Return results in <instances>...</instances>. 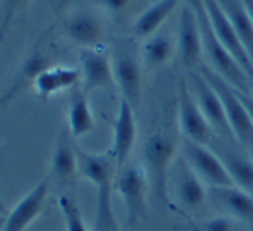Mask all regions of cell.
Masks as SVG:
<instances>
[{"label":"cell","mask_w":253,"mask_h":231,"mask_svg":"<svg viewBox=\"0 0 253 231\" xmlns=\"http://www.w3.org/2000/svg\"><path fill=\"white\" fill-rule=\"evenodd\" d=\"M177 147L179 140L169 130L153 131L143 145V161L148 181L153 186L157 198L167 207H174L169 202V171Z\"/></svg>","instance_id":"obj_1"},{"label":"cell","mask_w":253,"mask_h":231,"mask_svg":"<svg viewBox=\"0 0 253 231\" xmlns=\"http://www.w3.org/2000/svg\"><path fill=\"white\" fill-rule=\"evenodd\" d=\"M197 14L198 24H200V33L203 42V52H205L207 59L210 60L213 71L219 74L220 78L227 81L234 90L241 92V93H252V85L248 80L247 73L243 67L234 60L233 55L227 52V48L219 42L213 31L212 21H210L209 14H207L205 0L191 7Z\"/></svg>","instance_id":"obj_2"},{"label":"cell","mask_w":253,"mask_h":231,"mask_svg":"<svg viewBox=\"0 0 253 231\" xmlns=\"http://www.w3.org/2000/svg\"><path fill=\"white\" fill-rule=\"evenodd\" d=\"M198 69L219 95L220 102L224 105V111H226L227 123H229L231 131L234 135V140H238L240 143L247 145L253 150V121L238 90H234L224 78H220L215 71L210 69L205 62Z\"/></svg>","instance_id":"obj_3"},{"label":"cell","mask_w":253,"mask_h":231,"mask_svg":"<svg viewBox=\"0 0 253 231\" xmlns=\"http://www.w3.org/2000/svg\"><path fill=\"white\" fill-rule=\"evenodd\" d=\"M148 174L140 164H126L117 171L114 190L121 195L126 207V226L133 228L147 219L148 212Z\"/></svg>","instance_id":"obj_4"},{"label":"cell","mask_w":253,"mask_h":231,"mask_svg":"<svg viewBox=\"0 0 253 231\" xmlns=\"http://www.w3.org/2000/svg\"><path fill=\"white\" fill-rule=\"evenodd\" d=\"M183 159L209 186H231L234 185L220 157L209 148V145L197 143L193 140L183 138L181 140Z\"/></svg>","instance_id":"obj_5"},{"label":"cell","mask_w":253,"mask_h":231,"mask_svg":"<svg viewBox=\"0 0 253 231\" xmlns=\"http://www.w3.org/2000/svg\"><path fill=\"white\" fill-rule=\"evenodd\" d=\"M188 83L190 88L195 95V100H197L198 107L203 112L205 119L209 121V124L212 126L213 133L217 135L222 140H234V135L231 131V126L227 123L226 111H224V105L220 102L217 92L213 90L212 85L207 81V78L200 73V69L190 71V76H188Z\"/></svg>","instance_id":"obj_6"},{"label":"cell","mask_w":253,"mask_h":231,"mask_svg":"<svg viewBox=\"0 0 253 231\" xmlns=\"http://www.w3.org/2000/svg\"><path fill=\"white\" fill-rule=\"evenodd\" d=\"M112 69L121 98L127 100L133 109H136L143 93V74L138 55L127 45H119L112 55Z\"/></svg>","instance_id":"obj_7"},{"label":"cell","mask_w":253,"mask_h":231,"mask_svg":"<svg viewBox=\"0 0 253 231\" xmlns=\"http://www.w3.org/2000/svg\"><path fill=\"white\" fill-rule=\"evenodd\" d=\"M177 119H179V130L183 138L193 140L197 143L209 145L215 138L212 126L205 119L203 112L198 107L195 95L190 88L188 81H181L179 97H177Z\"/></svg>","instance_id":"obj_8"},{"label":"cell","mask_w":253,"mask_h":231,"mask_svg":"<svg viewBox=\"0 0 253 231\" xmlns=\"http://www.w3.org/2000/svg\"><path fill=\"white\" fill-rule=\"evenodd\" d=\"M80 71H81V88L86 93L93 90L114 92L116 78H114L112 62L109 55L98 48H81L80 52Z\"/></svg>","instance_id":"obj_9"},{"label":"cell","mask_w":253,"mask_h":231,"mask_svg":"<svg viewBox=\"0 0 253 231\" xmlns=\"http://www.w3.org/2000/svg\"><path fill=\"white\" fill-rule=\"evenodd\" d=\"M69 130H62L57 137V143L52 154L50 162V180L59 185L62 190H69L74 195L76 190V180L80 176L78 173V155L76 143Z\"/></svg>","instance_id":"obj_10"},{"label":"cell","mask_w":253,"mask_h":231,"mask_svg":"<svg viewBox=\"0 0 253 231\" xmlns=\"http://www.w3.org/2000/svg\"><path fill=\"white\" fill-rule=\"evenodd\" d=\"M177 50L183 66L188 71H195L203 64V42L200 33L197 14L188 3H183L179 10V24H177Z\"/></svg>","instance_id":"obj_11"},{"label":"cell","mask_w":253,"mask_h":231,"mask_svg":"<svg viewBox=\"0 0 253 231\" xmlns=\"http://www.w3.org/2000/svg\"><path fill=\"white\" fill-rule=\"evenodd\" d=\"M207 14H209L210 21H212L213 31H215V37L219 38V42L227 48L231 55L234 57L238 64L243 67V71L247 73L250 83L253 81V62L248 57L247 50H245L243 44L238 38L236 31H234L233 24H231L229 17L226 16V12L222 10V7L217 3V0H205Z\"/></svg>","instance_id":"obj_12"},{"label":"cell","mask_w":253,"mask_h":231,"mask_svg":"<svg viewBox=\"0 0 253 231\" xmlns=\"http://www.w3.org/2000/svg\"><path fill=\"white\" fill-rule=\"evenodd\" d=\"M207 200L213 209L226 212L238 221L253 225V195L247 190L231 185V186H209Z\"/></svg>","instance_id":"obj_13"},{"label":"cell","mask_w":253,"mask_h":231,"mask_svg":"<svg viewBox=\"0 0 253 231\" xmlns=\"http://www.w3.org/2000/svg\"><path fill=\"white\" fill-rule=\"evenodd\" d=\"M134 141H136V119H134V109L127 100L121 98L117 117L114 121V135L110 154L114 155L117 171L127 164L131 152H133Z\"/></svg>","instance_id":"obj_14"},{"label":"cell","mask_w":253,"mask_h":231,"mask_svg":"<svg viewBox=\"0 0 253 231\" xmlns=\"http://www.w3.org/2000/svg\"><path fill=\"white\" fill-rule=\"evenodd\" d=\"M50 188V176H45L38 185H35L16 205L14 209L5 216V225L2 231H24L38 214L42 212L45 204V198L48 195Z\"/></svg>","instance_id":"obj_15"},{"label":"cell","mask_w":253,"mask_h":231,"mask_svg":"<svg viewBox=\"0 0 253 231\" xmlns=\"http://www.w3.org/2000/svg\"><path fill=\"white\" fill-rule=\"evenodd\" d=\"M78 155V173L81 178L95 185L97 190L107 186H114L117 176V166L114 155L109 152L105 154H91L76 145Z\"/></svg>","instance_id":"obj_16"},{"label":"cell","mask_w":253,"mask_h":231,"mask_svg":"<svg viewBox=\"0 0 253 231\" xmlns=\"http://www.w3.org/2000/svg\"><path fill=\"white\" fill-rule=\"evenodd\" d=\"M81 85V71L67 66H50L35 80L33 90L40 100L47 102L52 95L73 90Z\"/></svg>","instance_id":"obj_17"},{"label":"cell","mask_w":253,"mask_h":231,"mask_svg":"<svg viewBox=\"0 0 253 231\" xmlns=\"http://www.w3.org/2000/svg\"><path fill=\"white\" fill-rule=\"evenodd\" d=\"M64 35L83 48H98L103 40V24L90 12H78L64 21Z\"/></svg>","instance_id":"obj_18"},{"label":"cell","mask_w":253,"mask_h":231,"mask_svg":"<svg viewBox=\"0 0 253 231\" xmlns=\"http://www.w3.org/2000/svg\"><path fill=\"white\" fill-rule=\"evenodd\" d=\"M210 148L215 152L220 157V161L224 162L229 176L233 178L234 185L243 190H247L248 193L253 195V159L252 155H243L241 152H236L233 148L220 145V138H213L210 141Z\"/></svg>","instance_id":"obj_19"},{"label":"cell","mask_w":253,"mask_h":231,"mask_svg":"<svg viewBox=\"0 0 253 231\" xmlns=\"http://www.w3.org/2000/svg\"><path fill=\"white\" fill-rule=\"evenodd\" d=\"M50 66H53L52 59H50V55L43 50V47H40V45L35 47L33 50L30 52V55L24 59L21 69L17 71L16 78H14L12 83H10L9 90L0 97V105H3L9 100H12V98L16 97L23 88L30 87V85L33 87L35 80H37V78L40 76L45 69H48Z\"/></svg>","instance_id":"obj_20"},{"label":"cell","mask_w":253,"mask_h":231,"mask_svg":"<svg viewBox=\"0 0 253 231\" xmlns=\"http://www.w3.org/2000/svg\"><path fill=\"white\" fill-rule=\"evenodd\" d=\"M176 198L186 211H195L207 202V190L200 176L184 162V159L179 162L176 174Z\"/></svg>","instance_id":"obj_21"},{"label":"cell","mask_w":253,"mask_h":231,"mask_svg":"<svg viewBox=\"0 0 253 231\" xmlns=\"http://www.w3.org/2000/svg\"><path fill=\"white\" fill-rule=\"evenodd\" d=\"M67 119H69V133L73 138H81L91 133L95 128L93 114L88 104V93L80 87L69 90L67 97Z\"/></svg>","instance_id":"obj_22"},{"label":"cell","mask_w":253,"mask_h":231,"mask_svg":"<svg viewBox=\"0 0 253 231\" xmlns=\"http://www.w3.org/2000/svg\"><path fill=\"white\" fill-rule=\"evenodd\" d=\"M217 3L222 7L226 16L229 17L238 38L253 62V21L243 0H217Z\"/></svg>","instance_id":"obj_23"},{"label":"cell","mask_w":253,"mask_h":231,"mask_svg":"<svg viewBox=\"0 0 253 231\" xmlns=\"http://www.w3.org/2000/svg\"><path fill=\"white\" fill-rule=\"evenodd\" d=\"M181 0H159L153 5L148 7L145 12L138 16V19L133 24V35L136 38H150L157 33L164 21L172 14V10L179 5Z\"/></svg>","instance_id":"obj_24"},{"label":"cell","mask_w":253,"mask_h":231,"mask_svg":"<svg viewBox=\"0 0 253 231\" xmlns=\"http://www.w3.org/2000/svg\"><path fill=\"white\" fill-rule=\"evenodd\" d=\"M174 42L167 35H152L143 44V60L152 67L164 66L174 55Z\"/></svg>","instance_id":"obj_25"},{"label":"cell","mask_w":253,"mask_h":231,"mask_svg":"<svg viewBox=\"0 0 253 231\" xmlns=\"http://www.w3.org/2000/svg\"><path fill=\"white\" fill-rule=\"evenodd\" d=\"M114 186L97 190V212H95L93 231H121L112 207Z\"/></svg>","instance_id":"obj_26"},{"label":"cell","mask_w":253,"mask_h":231,"mask_svg":"<svg viewBox=\"0 0 253 231\" xmlns=\"http://www.w3.org/2000/svg\"><path fill=\"white\" fill-rule=\"evenodd\" d=\"M59 207L60 212H62L66 231H88L86 225L83 221V216H81V209L74 202V197L62 195L59 198Z\"/></svg>","instance_id":"obj_27"},{"label":"cell","mask_w":253,"mask_h":231,"mask_svg":"<svg viewBox=\"0 0 253 231\" xmlns=\"http://www.w3.org/2000/svg\"><path fill=\"white\" fill-rule=\"evenodd\" d=\"M30 3H31V0H3L2 16H0V44H2L3 38H5L14 17L21 16V14H26V9Z\"/></svg>","instance_id":"obj_28"},{"label":"cell","mask_w":253,"mask_h":231,"mask_svg":"<svg viewBox=\"0 0 253 231\" xmlns=\"http://www.w3.org/2000/svg\"><path fill=\"white\" fill-rule=\"evenodd\" d=\"M236 221L238 219L231 218V216H217V218L207 219L198 228L202 231H245Z\"/></svg>","instance_id":"obj_29"},{"label":"cell","mask_w":253,"mask_h":231,"mask_svg":"<svg viewBox=\"0 0 253 231\" xmlns=\"http://www.w3.org/2000/svg\"><path fill=\"white\" fill-rule=\"evenodd\" d=\"M102 5L105 7L109 12H114V14H119L129 5L131 0H100Z\"/></svg>","instance_id":"obj_30"},{"label":"cell","mask_w":253,"mask_h":231,"mask_svg":"<svg viewBox=\"0 0 253 231\" xmlns=\"http://www.w3.org/2000/svg\"><path fill=\"white\" fill-rule=\"evenodd\" d=\"M241 97V100H243V104L247 105L248 109V114H250L252 121H253V93H241V92H238Z\"/></svg>","instance_id":"obj_31"},{"label":"cell","mask_w":253,"mask_h":231,"mask_svg":"<svg viewBox=\"0 0 253 231\" xmlns=\"http://www.w3.org/2000/svg\"><path fill=\"white\" fill-rule=\"evenodd\" d=\"M69 2V0H53V5H52V9H53V12L55 14H59L60 10L66 7V3Z\"/></svg>","instance_id":"obj_32"},{"label":"cell","mask_w":253,"mask_h":231,"mask_svg":"<svg viewBox=\"0 0 253 231\" xmlns=\"http://www.w3.org/2000/svg\"><path fill=\"white\" fill-rule=\"evenodd\" d=\"M243 3H245V7H247L248 14H250L252 21H253V0H243Z\"/></svg>","instance_id":"obj_33"},{"label":"cell","mask_w":253,"mask_h":231,"mask_svg":"<svg viewBox=\"0 0 253 231\" xmlns=\"http://www.w3.org/2000/svg\"><path fill=\"white\" fill-rule=\"evenodd\" d=\"M5 216L7 214H0V228H3V225H5Z\"/></svg>","instance_id":"obj_34"},{"label":"cell","mask_w":253,"mask_h":231,"mask_svg":"<svg viewBox=\"0 0 253 231\" xmlns=\"http://www.w3.org/2000/svg\"><path fill=\"white\" fill-rule=\"evenodd\" d=\"M190 226H191V230H193V231H202L200 228H198V226H197V225H195V223H193V221H190Z\"/></svg>","instance_id":"obj_35"},{"label":"cell","mask_w":253,"mask_h":231,"mask_svg":"<svg viewBox=\"0 0 253 231\" xmlns=\"http://www.w3.org/2000/svg\"><path fill=\"white\" fill-rule=\"evenodd\" d=\"M0 214H5V205H3L2 200H0Z\"/></svg>","instance_id":"obj_36"},{"label":"cell","mask_w":253,"mask_h":231,"mask_svg":"<svg viewBox=\"0 0 253 231\" xmlns=\"http://www.w3.org/2000/svg\"><path fill=\"white\" fill-rule=\"evenodd\" d=\"M250 85H252V93H253V81H252V83H250Z\"/></svg>","instance_id":"obj_37"},{"label":"cell","mask_w":253,"mask_h":231,"mask_svg":"<svg viewBox=\"0 0 253 231\" xmlns=\"http://www.w3.org/2000/svg\"><path fill=\"white\" fill-rule=\"evenodd\" d=\"M250 155H252V159H253V150H252V154H250Z\"/></svg>","instance_id":"obj_38"}]
</instances>
